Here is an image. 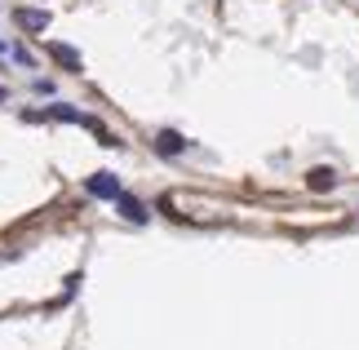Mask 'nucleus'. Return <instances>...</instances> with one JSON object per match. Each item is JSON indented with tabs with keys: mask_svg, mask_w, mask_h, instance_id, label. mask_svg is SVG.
Returning a JSON list of instances; mask_svg holds the SVG:
<instances>
[{
	"mask_svg": "<svg viewBox=\"0 0 359 350\" xmlns=\"http://www.w3.org/2000/svg\"><path fill=\"white\" fill-rule=\"evenodd\" d=\"M85 191L98 195V200H120V182H116V173H93V177L85 182Z\"/></svg>",
	"mask_w": 359,
	"mask_h": 350,
	"instance_id": "nucleus-1",
	"label": "nucleus"
},
{
	"mask_svg": "<svg viewBox=\"0 0 359 350\" xmlns=\"http://www.w3.org/2000/svg\"><path fill=\"white\" fill-rule=\"evenodd\" d=\"M306 182H311V191H333L337 173H333V169H311V173H306Z\"/></svg>",
	"mask_w": 359,
	"mask_h": 350,
	"instance_id": "nucleus-6",
	"label": "nucleus"
},
{
	"mask_svg": "<svg viewBox=\"0 0 359 350\" xmlns=\"http://www.w3.org/2000/svg\"><path fill=\"white\" fill-rule=\"evenodd\" d=\"M116 204H120V213L129 217V222H147V204H142V200H133V195H120Z\"/></svg>",
	"mask_w": 359,
	"mask_h": 350,
	"instance_id": "nucleus-5",
	"label": "nucleus"
},
{
	"mask_svg": "<svg viewBox=\"0 0 359 350\" xmlns=\"http://www.w3.org/2000/svg\"><path fill=\"white\" fill-rule=\"evenodd\" d=\"M18 27H27V32H45L49 13L45 9H18Z\"/></svg>",
	"mask_w": 359,
	"mask_h": 350,
	"instance_id": "nucleus-3",
	"label": "nucleus"
},
{
	"mask_svg": "<svg viewBox=\"0 0 359 350\" xmlns=\"http://www.w3.org/2000/svg\"><path fill=\"white\" fill-rule=\"evenodd\" d=\"M53 58H58V62L67 67V72H76V76L85 72V62H80V53H76L72 45H53Z\"/></svg>",
	"mask_w": 359,
	"mask_h": 350,
	"instance_id": "nucleus-4",
	"label": "nucleus"
},
{
	"mask_svg": "<svg viewBox=\"0 0 359 350\" xmlns=\"http://www.w3.org/2000/svg\"><path fill=\"white\" fill-rule=\"evenodd\" d=\"M0 102H5V89H0Z\"/></svg>",
	"mask_w": 359,
	"mask_h": 350,
	"instance_id": "nucleus-7",
	"label": "nucleus"
},
{
	"mask_svg": "<svg viewBox=\"0 0 359 350\" xmlns=\"http://www.w3.org/2000/svg\"><path fill=\"white\" fill-rule=\"evenodd\" d=\"M156 151H160V156H182V151H187V142H182V133L164 129V133L156 137Z\"/></svg>",
	"mask_w": 359,
	"mask_h": 350,
	"instance_id": "nucleus-2",
	"label": "nucleus"
}]
</instances>
